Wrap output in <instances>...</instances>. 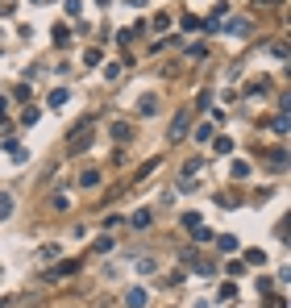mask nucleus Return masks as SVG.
I'll use <instances>...</instances> for the list:
<instances>
[{
  "mask_svg": "<svg viewBox=\"0 0 291 308\" xmlns=\"http://www.w3.org/2000/svg\"><path fill=\"white\" fill-rule=\"evenodd\" d=\"M67 42H71V25L58 21V25H54V46H67Z\"/></svg>",
  "mask_w": 291,
  "mask_h": 308,
  "instance_id": "6e6552de",
  "label": "nucleus"
},
{
  "mask_svg": "<svg viewBox=\"0 0 291 308\" xmlns=\"http://www.w3.org/2000/svg\"><path fill=\"white\" fill-rule=\"evenodd\" d=\"M262 87H266V79H254V83H245V96H258Z\"/></svg>",
  "mask_w": 291,
  "mask_h": 308,
  "instance_id": "a211bd4d",
  "label": "nucleus"
},
{
  "mask_svg": "<svg viewBox=\"0 0 291 308\" xmlns=\"http://www.w3.org/2000/svg\"><path fill=\"white\" fill-rule=\"evenodd\" d=\"M5 304H9V300H0V308H5Z\"/></svg>",
  "mask_w": 291,
  "mask_h": 308,
  "instance_id": "bb28decb",
  "label": "nucleus"
},
{
  "mask_svg": "<svg viewBox=\"0 0 291 308\" xmlns=\"http://www.w3.org/2000/svg\"><path fill=\"white\" fill-rule=\"evenodd\" d=\"M113 138H117V142H125V138H129V125H125V121H117V125H113Z\"/></svg>",
  "mask_w": 291,
  "mask_h": 308,
  "instance_id": "dca6fc26",
  "label": "nucleus"
},
{
  "mask_svg": "<svg viewBox=\"0 0 291 308\" xmlns=\"http://www.w3.org/2000/svg\"><path fill=\"white\" fill-rule=\"evenodd\" d=\"M216 154H233V138H216Z\"/></svg>",
  "mask_w": 291,
  "mask_h": 308,
  "instance_id": "4468645a",
  "label": "nucleus"
},
{
  "mask_svg": "<svg viewBox=\"0 0 291 308\" xmlns=\"http://www.w3.org/2000/svg\"><path fill=\"white\" fill-rule=\"evenodd\" d=\"M229 34H237V38L250 34V21H245V17H233V21H229Z\"/></svg>",
  "mask_w": 291,
  "mask_h": 308,
  "instance_id": "9d476101",
  "label": "nucleus"
},
{
  "mask_svg": "<svg viewBox=\"0 0 291 308\" xmlns=\"http://www.w3.org/2000/svg\"><path fill=\"white\" fill-rule=\"evenodd\" d=\"M125 304H129V308H146V292H142V288H133V292L125 296Z\"/></svg>",
  "mask_w": 291,
  "mask_h": 308,
  "instance_id": "1a4fd4ad",
  "label": "nucleus"
},
{
  "mask_svg": "<svg viewBox=\"0 0 291 308\" xmlns=\"http://www.w3.org/2000/svg\"><path fill=\"white\" fill-rule=\"evenodd\" d=\"M67 100H71V92H67V87H54V92H50V108L62 113V104H67Z\"/></svg>",
  "mask_w": 291,
  "mask_h": 308,
  "instance_id": "423d86ee",
  "label": "nucleus"
},
{
  "mask_svg": "<svg viewBox=\"0 0 291 308\" xmlns=\"http://www.w3.org/2000/svg\"><path fill=\"white\" fill-rule=\"evenodd\" d=\"M38 117H42V108H25L21 113V125H38Z\"/></svg>",
  "mask_w": 291,
  "mask_h": 308,
  "instance_id": "ddd939ff",
  "label": "nucleus"
},
{
  "mask_svg": "<svg viewBox=\"0 0 291 308\" xmlns=\"http://www.w3.org/2000/svg\"><path fill=\"white\" fill-rule=\"evenodd\" d=\"M220 300H237V288H233V279H229V283L220 288Z\"/></svg>",
  "mask_w": 291,
  "mask_h": 308,
  "instance_id": "6ab92c4d",
  "label": "nucleus"
},
{
  "mask_svg": "<svg viewBox=\"0 0 291 308\" xmlns=\"http://www.w3.org/2000/svg\"><path fill=\"white\" fill-rule=\"evenodd\" d=\"M258 5H283V0H258Z\"/></svg>",
  "mask_w": 291,
  "mask_h": 308,
  "instance_id": "393cba45",
  "label": "nucleus"
},
{
  "mask_svg": "<svg viewBox=\"0 0 291 308\" xmlns=\"http://www.w3.org/2000/svg\"><path fill=\"white\" fill-rule=\"evenodd\" d=\"M13 9H17V0H0V17H13Z\"/></svg>",
  "mask_w": 291,
  "mask_h": 308,
  "instance_id": "aec40b11",
  "label": "nucleus"
},
{
  "mask_svg": "<svg viewBox=\"0 0 291 308\" xmlns=\"http://www.w3.org/2000/svg\"><path fill=\"white\" fill-rule=\"evenodd\" d=\"M245 175H250V167H245V163L237 159V163H233V179H245Z\"/></svg>",
  "mask_w": 291,
  "mask_h": 308,
  "instance_id": "4be33fe9",
  "label": "nucleus"
},
{
  "mask_svg": "<svg viewBox=\"0 0 291 308\" xmlns=\"http://www.w3.org/2000/svg\"><path fill=\"white\" fill-rule=\"evenodd\" d=\"M104 79H121V63H108L104 67Z\"/></svg>",
  "mask_w": 291,
  "mask_h": 308,
  "instance_id": "412c9836",
  "label": "nucleus"
},
{
  "mask_svg": "<svg viewBox=\"0 0 291 308\" xmlns=\"http://www.w3.org/2000/svg\"><path fill=\"white\" fill-rule=\"evenodd\" d=\"M245 262H254V267H262V262H266V254H262V250H245Z\"/></svg>",
  "mask_w": 291,
  "mask_h": 308,
  "instance_id": "2eb2a0df",
  "label": "nucleus"
},
{
  "mask_svg": "<svg viewBox=\"0 0 291 308\" xmlns=\"http://www.w3.org/2000/svg\"><path fill=\"white\" fill-rule=\"evenodd\" d=\"M150 221H154V212H150V208H138L133 217H129V225H133V229H150Z\"/></svg>",
  "mask_w": 291,
  "mask_h": 308,
  "instance_id": "7ed1b4c3",
  "label": "nucleus"
},
{
  "mask_svg": "<svg viewBox=\"0 0 291 308\" xmlns=\"http://www.w3.org/2000/svg\"><path fill=\"white\" fill-rule=\"evenodd\" d=\"M5 113H9V100H5V96H0V117H5Z\"/></svg>",
  "mask_w": 291,
  "mask_h": 308,
  "instance_id": "b1692460",
  "label": "nucleus"
},
{
  "mask_svg": "<svg viewBox=\"0 0 291 308\" xmlns=\"http://www.w3.org/2000/svg\"><path fill=\"white\" fill-rule=\"evenodd\" d=\"M266 308H287V300H271V304H266Z\"/></svg>",
  "mask_w": 291,
  "mask_h": 308,
  "instance_id": "5701e85b",
  "label": "nucleus"
},
{
  "mask_svg": "<svg viewBox=\"0 0 291 308\" xmlns=\"http://www.w3.org/2000/svg\"><path fill=\"white\" fill-rule=\"evenodd\" d=\"M183 225H187V229H196V225H204V221H200V212H183Z\"/></svg>",
  "mask_w": 291,
  "mask_h": 308,
  "instance_id": "f3484780",
  "label": "nucleus"
},
{
  "mask_svg": "<svg viewBox=\"0 0 291 308\" xmlns=\"http://www.w3.org/2000/svg\"><path fill=\"white\" fill-rule=\"evenodd\" d=\"M5 217H13V196L0 192V221H5Z\"/></svg>",
  "mask_w": 291,
  "mask_h": 308,
  "instance_id": "9b49d317",
  "label": "nucleus"
},
{
  "mask_svg": "<svg viewBox=\"0 0 291 308\" xmlns=\"http://www.w3.org/2000/svg\"><path fill=\"white\" fill-rule=\"evenodd\" d=\"M83 63H87V67H100V63H104V50H100V46L83 50Z\"/></svg>",
  "mask_w": 291,
  "mask_h": 308,
  "instance_id": "0eeeda50",
  "label": "nucleus"
},
{
  "mask_svg": "<svg viewBox=\"0 0 291 308\" xmlns=\"http://www.w3.org/2000/svg\"><path fill=\"white\" fill-rule=\"evenodd\" d=\"M96 5H113V0H96Z\"/></svg>",
  "mask_w": 291,
  "mask_h": 308,
  "instance_id": "a878e982",
  "label": "nucleus"
},
{
  "mask_svg": "<svg viewBox=\"0 0 291 308\" xmlns=\"http://www.w3.org/2000/svg\"><path fill=\"white\" fill-rule=\"evenodd\" d=\"M191 113H196V108H179V113H175V121H171V129H167V138H171V142H183V138H187V125H191Z\"/></svg>",
  "mask_w": 291,
  "mask_h": 308,
  "instance_id": "f257e3e1",
  "label": "nucleus"
},
{
  "mask_svg": "<svg viewBox=\"0 0 291 308\" xmlns=\"http://www.w3.org/2000/svg\"><path fill=\"white\" fill-rule=\"evenodd\" d=\"M96 183H100V171H83L79 175V188H96Z\"/></svg>",
  "mask_w": 291,
  "mask_h": 308,
  "instance_id": "f8f14e48",
  "label": "nucleus"
},
{
  "mask_svg": "<svg viewBox=\"0 0 291 308\" xmlns=\"http://www.w3.org/2000/svg\"><path fill=\"white\" fill-rule=\"evenodd\" d=\"M216 246H220L225 254H237V250H241V241H237L233 233H220V237H216Z\"/></svg>",
  "mask_w": 291,
  "mask_h": 308,
  "instance_id": "20e7f679",
  "label": "nucleus"
},
{
  "mask_svg": "<svg viewBox=\"0 0 291 308\" xmlns=\"http://www.w3.org/2000/svg\"><path fill=\"white\" fill-rule=\"evenodd\" d=\"M138 113H142V117H154V113H158V96H154V92H146V96H142Z\"/></svg>",
  "mask_w": 291,
  "mask_h": 308,
  "instance_id": "39448f33",
  "label": "nucleus"
},
{
  "mask_svg": "<svg viewBox=\"0 0 291 308\" xmlns=\"http://www.w3.org/2000/svg\"><path fill=\"white\" fill-rule=\"evenodd\" d=\"M79 271V258H67V262H58L54 271H46V279H67V275Z\"/></svg>",
  "mask_w": 291,
  "mask_h": 308,
  "instance_id": "f03ea898",
  "label": "nucleus"
}]
</instances>
